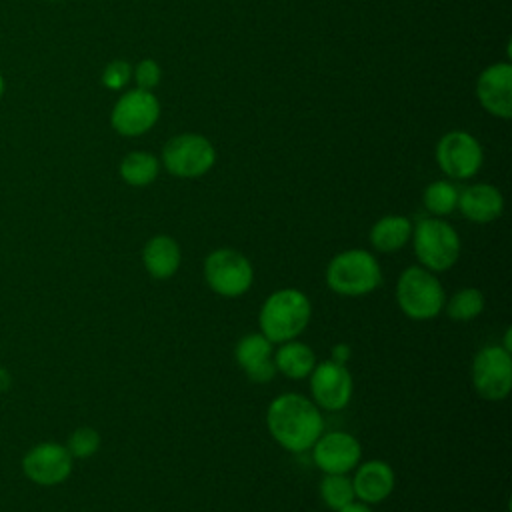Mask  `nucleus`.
Instances as JSON below:
<instances>
[{"instance_id": "obj_1", "label": "nucleus", "mask_w": 512, "mask_h": 512, "mask_svg": "<svg viewBox=\"0 0 512 512\" xmlns=\"http://www.w3.org/2000/svg\"><path fill=\"white\" fill-rule=\"evenodd\" d=\"M270 436L290 452H304L320 438L324 420L320 408L302 394L276 396L266 412Z\"/></svg>"}, {"instance_id": "obj_2", "label": "nucleus", "mask_w": 512, "mask_h": 512, "mask_svg": "<svg viewBox=\"0 0 512 512\" xmlns=\"http://www.w3.org/2000/svg\"><path fill=\"white\" fill-rule=\"evenodd\" d=\"M312 304L302 290L282 288L272 292L258 316L260 334H264L272 344H282L294 340L302 334L310 322Z\"/></svg>"}, {"instance_id": "obj_3", "label": "nucleus", "mask_w": 512, "mask_h": 512, "mask_svg": "<svg viewBox=\"0 0 512 512\" xmlns=\"http://www.w3.org/2000/svg\"><path fill=\"white\" fill-rule=\"evenodd\" d=\"M382 282L378 260L362 248H350L336 254L326 268V284L340 296H364Z\"/></svg>"}, {"instance_id": "obj_4", "label": "nucleus", "mask_w": 512, "mask_h": 512, "mask_svg": "<svg viewBox=\"0 0 512 512\" xmlns=\"http://www.w3.org/2000/svg\"><path fill=\"white\" fill-rule=\"evenodd\" d=\"M396 302L412 320H430L444 310L446 294L434 272L424 266H408L396 282Z\"/></svg>"}, {"instance_id": "obj_5", "label": "nucleus", "mask_w": 512, "mask_h": 512, "mask_svg": "<svg viewBox=\"0 0 512 512\" xmlns=\"http://www.w3.org/2000/svg\"><path fill=\"white\" fill-rule=\"evenodd\" d=\"M414 254L430 272H444L460 258V236L442 218H422L412 226Z\"/></svg>"}, {"instance_id": "obj_6", "label": "nucleus", "mask_w": 512, "mask_h": 512, "mask_svg": "<svg viewBox=\"0 0 512 512\" xmlns=\"http://www.w3.org/2000/svg\"><path fill=\"white\" fill-rule=\"evenodd\" d=\"M204 280L218 296L238 298L250 290L254 268L238 250L216 248L204 260Z\"/></svg>"}, {"instance_id": "obj_7", "label": "nucleus", "mask_w": 512, "mask_h": 512, "mask_svg": "<svg viewBox=\"0 0 512 512\" xmlns=\"http://www.w3.org/2000/svg\"><path fill=\"white\" fill-rule=\"evenodd\" d=\"M216 162V150L212 142L202 134H178L164 144L162 164L178 178L204 176Z\"/></svg>"}, {"instance_id": "obj_8", "label": "nucleus", "mask_w": 512, "mask_h": 512, "mask_svg": "<svg viewBox=\"0 0 512 512\" xmlns=\"http://www.w3.org/2000/svg\"><path fill=\"white\" fill-rule=\"evenodd\" d=\"M472 384L486 400H504L512 388V356L498 344L484 346L472 362Z\"/></svg>"}, {"instance_id": "obj_9", "label": "nucleus", "mask_w": 512, "mask_h": 512, "mask_svg": "<svg viewBox=\"0 0 512 512\" xmlns=\"http://www.w3.org/2000/svg\"><path fill=\"white\" fill-rule=\"evenodd\" d=\"M160 118V102L150 90L134 88L124 92L110 114L112 128L122 136H142Z\"/></svg>"}, {"instance_id": "obj_10", "label": "nucleus", "mask_w": 512, "mask_h": 512, "mask_svg": "<svg viewBox=\"0 0 512 512\" xmlns=\"http://www.w3.org/2000/svg\"><path fill=\"white\" fill-rule=\"evenodd\" d=\"M482 160L484 152L480 142L464 130L446 132L436 144V162L450 178H472L480 170Z\"/></svg>"}, {"instance_id": "obj_11", "label": "nucleus", "mask_w": 512, "mask_h": 512, "mask_svg": "<svg viewBox=\"0 0 512 512\" xmlns=\"http://www.w3.org/2000/svg\"><path fill=\"white\" fill-rule=\"evenodd\" d=\"M74 458L68 448L56 442H40L22 458V472L28 480L40 486L62 484L72 472Z\"/></svg>"}, {"instance_id": "obj_12", "label": "nucleus", "mask_w": 512, "mask_h": 512, "mask_svg": "<svg viewBox=\"0 0 512 512\" xmlns=\"http://www.w3.org/2000/svg\"><path fill=\"white\" fill-rule=\"evenodd\" d=\"M310 392L314 404L324 410H342L352 398V376L348 368L338 360H326L314 366L310 372Z\"/></svg>"}, {"instance_id": "obj_13", "label": "nucleus", "mask_w": 512, "mask_h": 512, "mask_svg": "<svg viewBox=\"0 0 512 512\" xmlns=\"http://www.w3.org/2000/svg\"><path fill=\"white\" fill-rule=\"evenodd\" d=\"M360 442L342 430L320 434L312 446V460L324 474H348L360 462Z\"/></svg>"}, {"instance_id": "obj_14", "label": "nucleus", "mask_w": 512, "mask_h": 512, "mask_svg": "<svg viewBox=\"0 0 512 512\" xmlns=\"http://www.w3.org/2000/svg\"><path fill=\"white\" fill-rule=\"evenodd\" d=\"M476 98L496 118L512 116V66L496 62L486 66L476 80Z\"/></svg>"}, {"instance_id": "obj_15", "label": "nucleus", "mask_w": 512, "mask_h": 512, "mask_svg": "<svg viewBox=\"0 0 512 512\" xmlns=\"http://www.w3.org/2000/svg\"><path fill=\"white\" fill-rule=\"evenodd\" d=\"M238 366L252 382L264 384L276 376L272 342L264 334H246L238 340L234 350Z\"/></svg>"}, {"instance_id": "obj_16", "label": "nucleus", "mask_w": 512, "mask_h": 512, "mask_svg": "<svg viewBox=\"0 0 512 512\" xmlns=\"http://www.w3.org/2000/svg\"><path fill=\"white\" fill-rule=\"evenodd\" d=\"M352 488L362 504H378L394 490V470L382 460H368L354 472Z\"/></svg>"}, {"instance_id": "obj_17", "label": "nucleus", "mask_w": 512, "mask_h": 512, "mask_svg": "<svg viewBox=\"0 0 512 512\" xmlns=\"http://www.w3.org/2000/svg\"><path fill=\"white\" fill-rule=\"evenodd\" d=\"M470 222L486 224L500 218L504 210L502 192L492 184H472L458 194V206Z\"/></svg>"}, {"instance_id": "obj_18", "label": "nucleus", "mask_w": 512, "mask_h": 512, "mask_svg": "<svg viewBox=\"0 0 512 512\" xmlns=\"http://www.w3.org/2000/svg\"><path fill=\"white\" fill-rule=\"evenodd\" d=\"M180 260H182V254H180L178 242L166 234L152 236L144 244L142 262L146 272L156 280H166L174 276L176 270L180 268Z\"/></svg>"}, {"instance_id": "obj_19", "label": "nucleus", "mask_w": 512, "mask_h": 512, "mask_svg": "<svg viewBox=\"0 0 512 512\" xmlns=\"http://www.w3.org/2000/svg\"><path fill=\"white\" fill-rule=\"evenodd\" d=\"M274 366L276 372L284 374L290 380H302L308 378L310 372L316 366V356L312 352V348L304 342L288 340L282 342V346L274 352Z\"/></svg>"}, {"instance_id": "obj_20", "label": "nucleus", "mask_w": 512, "mask_h": 512, "mask_svg": "<svg viewBox=\"0 0 512 512\" xmlns=\"http://www.w3.org/2000/svg\"><path fill=\"white\" fill-rule=\"evenodd\" d=\"M412 236V222L406 216L388 214L374 222L370 230V244L384 254L400 250Z\"/></svg>"}, {"instance_id": "obj_21", "label": "nucleus", "mask_w": 512, "mask_h": 512, "mask_svg": "<svg viewBox=\"0 0 512 512\" xmlns=\"http://www.w3.org/2000/svg\"><path fill=\"white\" fill-rule=\"evenodd\" d=\"M160 172V162L154 154L144 150L128 152L120 162V178L136 188L148 186L156 180Z\"/></svg>"}, {"instance_id": "obj_22", "label": "nucleus", "mask_w": 512, "mask_h": 512, "mask_svg": "<svg viewBox=\"0 0 512 512\" xmlns=\"http://www.w3.org/2000/svg\"><path fill=\"white\" fill-rule=\"evenodd\" d=\"M460 190L448 180H436L424 188V208L434 216H448L458 206Z\"/></svg>"}, {"instance_id": "obj_23", "label": "nucleus", "mask_w": 512, "mask_h": 512, "mask_svg": "<svg viewBox=\"0 0 512 512\" xmlns=\"http://www.w3.org/2000/svg\"><path fill=\"white\" fill-rule=\"evenodd\" d=\"M444 310L452 320H472L484 310V294L478 288H462L454 292L448 302H444Z\"/></svg>"}, {"instance_id": "obj_24", "label": "nucleus", "mask_w": 512, "mask_h": 512, "mask_svg": "<svg viewBox=\"0 0 512 512\" xmlns=\"http://www.w3.org/2000/svg\"><path fill=\"white\" fill-rule=\"evenodd\" d=\"M320 496L324 504L334 512L346 508L356 498L352 480L346 474H324L320 482Z\"/></svg>"}, {"instance_id": "obj_25", "label": "nucleus", "mask_w": 512, "mask_h": 512, "mask_svg": "<svg viewBox=\"0 0 512 512\" xmlns=\"http://www.w3.org/2000/svg\"><path fill=\"white\" fill-rule=\"evenodd\" d=\"M66 448H68L72 458L86 460V458H90L92 454L98 452V448H100V434L94 428H90V426H80V428H76L68 436Z\"/></svg>"}, {"instance_id": "obj_26", "label": "nucleus", "mask_w": 512, "mask_h": 512, "mask_svg": "<svg viewBox=\"0 0 512 512\" xmlns=\"http://www.w3.org/2000/svg\"><path fill=\"white\" fill-rule=\"evenodd\" d=\"M132 78V68L126 60H112L102 72V84L108 90H122Z\"/></svg>"}, {"instance_id": "obj_27", "label": "nucleus", "mask_w": 512, "mask_h": 512, "mask_svg": "<svg viewBox=\"0 0 512 512\" xmlns=\"http://www.w3.org/2000/svg\"><path fill=\"white\" fill-rule=\"evenodd\" d=\"M132 76L136 80V88H142V90H154L158 84H160V78H162V70L160 66L156 64V60L152 58H144L136 64V68L132 70Z\"/></svg>"}, {"instance_id": "obj_28", "label": "nucleus", "mask_w": 512, "mask_h": 512, "mask_svg": "<svg viewBox=\"0 0 512 512\" xmlns=\"http://www.w3.org/2000/svg\"><path fill=\"white\" fill-rule=\"evenodd\" d=\"M338 512H372V510H370V506H368V504L352 502V504H348L346 508H342V510H338Z\"/></svg>"}, {"instance_id": "obj_29", "label": "nucleus", "mask_w": 512, "mask_h": 512, "mask_svg": "<svg viewBox=\"0 0 512 512\" xmlns=\"http://www.w3.org/2000/svg\"><path fill=\"white\" fill-rule=\"evenodd\" d=\"M8 386H10V374L4 368H0V390H6Z\"/></svg>"}, {"instance_id": "obj_30", "label": "nucleus", "mask_w": 512, "mask_h": 512, "mask_svg": "<svg viewBox=\"0 0 512 512\" xmlns=\"http://www.w3.org/2000/svg\"><path fill=\"white\" fill-rule=\"evenodd\" d=\"M4 90H6V82H4V76H2V72H0V98L4 96Z\"/></svg>"}, {"instance_id": "obj_31", "label": "nucleus", "mask_w": 512, "mask_h": 512, "mask_svg": "<svg viewBox=\"0 0 512 512\" xmlns=\"http://www.w3.org/2000/svg\"><path fill=\"white\" fill-rule=\"evenodd\" d=\"M50 2H58V0H50Z\"/></svg>"}]
</instances>
